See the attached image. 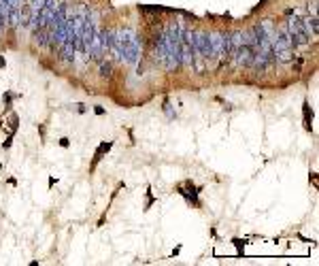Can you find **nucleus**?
<instances>
[{
  "label": "nucleus",
  "instance_id": "f257e3e1",
  "mask_svg": "<svg viewBox=\"0 0 319 266\" xmlns=\"http://www.w3.org/2000/svg\"><path fill=\"white\" fill-rule=\"evenodd\" d=\"M285 28H287V34H289V39H292L294 47H304L306 43H309V37H306L304 28H302V20H300V17L289 15L285 20Z\"/></svg>",
  "mask_w": 319,
  "mask_h": 266
},
{
  "label": "nucleus",
  "instance_id": "f03ea898",
  "mask_svg": "<svg viewBox=\"0 0 319 266\" xmlns=\"http://www.w3.org/2000/svg\"><path fill=\"white\" fill-rule=\"evenodd\" d=\"M230 51V32H211V58L228 60Z\"/></svg>",
  "mask_w": 319,
  "mask_h": 266
},
{
  "label": "nucleus",
  "instance_id": "7ed1b4c3",
  "mask_svg": "<svg viewBox=\"0 0 319 266\" xmlns=\"http://www.w3.org/2000/svg\"><path fill=\"white\" fill-rule=\"evenodd\" d=\"M194 51H196V58H200V60H208V58H211V32L196 30Z\"/></svg>",
  "mask_w": 319,
  "mask_h": 266
},
{
  "label": "nucleus",
  "instance_id": "20e7f679",
  "mask_svg": "<svg viewBox=\"0 0 319 266\" xmlns=\"http://www.w3.org/2000/svg\"><path fill=\"white\" fill-rule=\"evenodd\" d=\"M302 28H304V32H306V37L309 39H317V34H319V23H317V13H309L302 20Z\"/></svg>",
  "mask_w": 319,
  "mask_h": 266
},
{
  "label": "nucleus",
  "instance_id": "39448f33",
  "mask_svg": "<svg viewBox=\"0 0 319 266\" xmlns=\"http://www.w3.org/2000/svg\"><path fill=\"white\" fill-rule=\"evenodd\" d=\"M75 51H77V49H75V43L68 39L66 43L60 47V62L62 64H71L75 60Z\"/></svg>",
  "mask_w": 319,
  "mask_h": 266
},
{
  "label": "nucleus",
  "instance_id": "423d86ee",
  "mask_svg": "<svg viewBox=\"0 0 319 266\" xmlns=\"http://www.w3.org/2000/svg\"><path fill=\"white\" fill-rule=\"evenodd\" d=\"M243 45V32L236 30V32H230V51H228V58L230 60H234L236 51H239V47Z\"/></svg>",
  "mask_w": 319,
  "mask_h": 266
},
{
  "label": "nucleus",
  "instance_id": "0eeeda50",
  "mask_svg": "<svg viewBox=\"0 0 319 266\" xmlns=\"http://www.w3.org/2000/svg\"><path fill=\"white\" fill-rule=\"evenodd\" d=\"M98 62H100V66H98L100 77H102V79H111V77H113V62L107 60V58H102V60H98Z\"/></svg>",
  "mask_w": 319,
  "mask_h": 266
},
{
  "label": "nucleus",
  "instance_id": "6e6552de",
  "mask_svg": "<svg viewBox=\"0 0 319 266\" xmlns=\"http://www.w3.org/2000/svg\"><path fill=\"white\" fill-rule=\"evenodd\" d=\"M111 147H113V143H111V141H109V143H102L100 147H98V149H96V153H94V164H96V162H100V160H102V156H104V153H107L109 149H111Z\"/></svg>",
  "mask_w": 319,
  "mask_h": 266
},
{
  "label": "nucleus",
  "instance_id": "1a4fd4ad",
  "mask_svg": "<svg viewBox=\"0 0 319 266\" xmlns=\"http://www.w3.org/2000/svg\"><path fill=\"white\" fill-rule=\"evenodd\" d=\"M302 111H304V126L306 130H311V122H313V111L309 109V102L302 104Z\"/></svg>",
  "mask_w": 319,
  "mask_h": 266
},
{
  "label": "nucleus",
  "instance_id": "9d476101",
  "mask_svg": "<svg viewBox=\"0 0 319 266\" xmlns=\"http://www.w3.org/2000/svg\"><path fill=\"white\" fill-rule=\"evenodd\" d=\"M17 123H19V117H17L15 113H11V134H15V130H17Z\"/></svg>",
  "mask_w": 319,
  "mask_h": 266
},
{
  "label": "nucleus",
  "instance_id": "9b49d317",
  "mask_svg": "<svg viewBox=\"0 0 319 266\" xmlns=\"http://www.w3.org/2000/svg\"><path fill=\"white\" fill-rule=\"evenodd\" d=\"M232 243L236 245V249H239V253H243V249H245V241H241V239H234Z\"/></svg>",
  "mask_w": 319,
  "mask_h": 266
},
{
  "label": "nucleus",
  "instance_id": "f8f14e48",
  "mask_svg": "<svg viewBox=\"0 0 319 266\" xmlns=\"http://www.w3.org/2000/svg\"><path fill=\"white\" fill-rule=\"evenodd\" d=\"M164 113H166L168 117H170V120H172V117H175V113H172V111H170V102H164Z\"/></svg>",
  "mask_w": 319,
  "mask_h": 266
},
{
  "label": "nucleus",
  "instance_id": "ddd939ff",
  "mask_svg": "<svg viewBox=\"0 0 319 266\" xmlns=\"http://www.w3.org/2000/svg\"><path fill=\"white\" fill-rule=\"evenodd\" d=\"M60 145H62V147H68V145H71V141H68V139H62Z\"/></svg>",
  "mask_w": 319,
  "mask_h": 266
},
{
  "label": "nucleus",
  "instance_id": "4468645a",
  "mask_svg": "<svg viewBox=\"0 0 319 266\" xmlns=\"http://www.w3.org/2000/svg\"><path fill=\"white\" fill-rule=\"evenodd\" d=\"M0 66H4V60H2V58H0Z\"/></svg>",
  "mask_w": 319,
  "mask_h": 266
}]
</instances>
